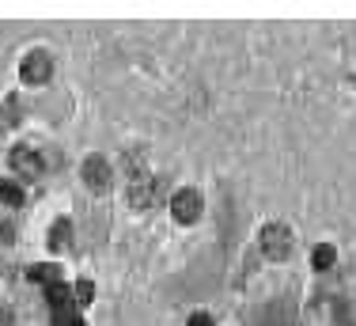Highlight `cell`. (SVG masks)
I'll return each mask as SVG.
<instances>
[{
  "instance_id": "obj_1",
  "label": "cell",
  "mask_w": 356,
  "mask_h": 326,
  "mask_svg": "<svg viewBox=\"0 0 356 326\" xmlns=\"http://www.w3.org/2000/svg\"><path fill=\"white\" fill-rule=\"evenodd\" d=\"M258 243H262V254H266V258H288L292 254V231L284 228V224H266Z\"/></svg>"
},
{
  "instance_id": "obj_2",
  "label": "cell",
  "mask_w": 356,
  "mask_h": 326,
  "mask_svg": "<svg viewBox=\"0 0 356 326\" xmlns=\"http://www.w3.org/2000/svg\"><path fill=\"white\" fill-rule=\"evenodd\" d=\"M170 212H175L178 224H194L197 216H201V194L197 190H178V194H170Z\"/></svg>"
},
{
  "instance_id": "obj_3",
  "label": "cell",
  "mask_w": 356,
  "mask_h": 326,
  "mask_svg": "<svg viewBox=\"0 0 356 326\" xmlns=\"http://www.w3.org/2000/svg\"><path fill=\"white\" fill-rule=\"evenodd\" d=\"M19 76H23V84H46L49 76H53V61H49V53H42V49L27 53V58L19 61Z\"/></svg>"
},
{
  "instance_id": "obj_4",
  "label": "cell",
  "mask_w": 356,
  "mask_h": 326,
  "mask_svg": "<svg viewBox=\"0 0 356 326\" xmlns=\"http://www.w3.org/2000/svg\"><path fill=\"white\" fill-rule=\"evenodd\" d=\"M84 179H88L91 190H106L110 186V163H106L103 155H88V160H84Z\"/></svg>"
},
{
  "instance_id": "obj_5",
  "label": "cell",
  "mask_w": 356,
  "mask_h": 326,
  "mask_svg": "<svg viewBox=\"0 0 356 326\" xmlns=\"http://www.w3.org/2000/svg\"><path fill=\"white\" fill-rule=\"evenodd\" d=\"M73 300H76V292H73L68 285H61V281L46 288V303L53 308V315H61V311H76V308H73Z\"/></svg>"
},
{
  "instance_id": "obj_6",
  "label": "cell",
  "mask_w": 356,
  "mask_h": 326,
  "mask_svg": "<svg viewBox=\"0 0 356 326\" xmlns=\"http://www.w3.org/2000/svg\"><path fill=\"white\" fill-rule=\"evenodd\" d=\"M8 160H12V167H16L19 175H27V179H34V175L42 171V160L31 152V148H12Z\"/></svg>"
},
{
  "instance_id": "obj_7",
  "label": "cell",
  "mask_w": 356,
  "mask_h": 326,
  "mask_svg": "<svg viewBox=\"0 0 356 326\" xmlns=\"http://www.w3.org/2000/svg\"><path fill=\"white\" fill-rule=\"evenodd\" d=\"M163 194V179H152V182H137V186L129 190V201L140 205V209H148V205L155 201V197Z\"/></svg>"
},
{
  "instance_id": "obj_8",
  "label": "cell",
  "mask_w": 356,
  "mask_h": 326,
  "mask_svg": "<svg viewBox=\"0 0 356 326\" xmlns=\"http://www.w3.org/2000/svg\"><path fill=\"white\" fill-rule=\"evenodd\" d=\"M68 231H73V228H68V221H57L53 228H49V251H65V247H68Z\"/></svg>"
},
{
  "instance_id": "obj_9",
  "label": "cell",
  "mask_w": 356,
  "mask_h": 326,
  "mask_svg": "<svg viewBox=\"0 0 356 326\" xmlns=\"http://www.w3.org/2000/svg\"><path fill=\"white\" fill-rule=\"evenodd\" d=\"M57 273H61V269H57V266H31V269H27V277H31V281H38V285H57Z\"/></svg>"
},
{
  "instance_id": "obj_10",
  "label": "cell",
  "mask_w": 356,
  "mask_h": 326,
  "mask_svg": "<svg viewBox=\"0 0 356 326\" xmlns=\"http://www.w3.org/2000/svg\"><path fill=\"white\" fill-rule=\"evenodd\" d=\"M0 197H4L12 209H19V205L27 201V194H23V186H19V182H0Z\"/></svg>"
},
{
  "instance_id": "obj_11",
  "label": "cell",
  "mask_w": 356,
  "mask_h": 326,
  "mask_svg": "<svg viewBox=\"0 0 356 326\" xmlns=\"http://www.w3.org/2000/svg\"><path fill=\"white\" fill-rule=\"evenodd\" d=\"M311 262H315V269H330V266H333V247H330V243L315 247V254H311Z\"/></svg>"
},
{
  "instance_id": "obj_12",
  "label": "cell",
  "mask_w": 356,
  "mask_h": 326,
  "mask_svg": "<svg viewBox=\"0 0 356 326\" xmlns=\"http://www.w3.org/2000/svg\"><path fill=\"white\" fill-rule=\"evenodd\" d=\"M53 326H84V318L76 311H61V315H53Z\"/></svg>"
},
{
  "instance_id": "obj_13",
  "label": "cell",
  "mask_w": 356,
  "mask_h": 326,
  "mask_svg": "<svg viewBox=\"0 0 356 326\" xmlns=\"http://www.w3.org/2000/svg\"><path fill=\"white\" fill-rule=\"evenodd\" d=\"M73 292H76V300H80V303H91V296H95V285H91V281H80Z\"/></svg>"
},
{
  "instance_id": "obj_14",
  "label": "cell",
  "mask_w": 356,
  "mask_h": 326,
  "mask_svg": "<svg viewBox=\"0 0 356 326\" xmlns=\"http://www.w3.org/2000/svg\"><path fill=\"white\" fill-rule=\"evenodd\" d=\"M186 326H212V315H205V311H197V315H190Z\"/></svg>"
},
{
  "instance_id": "obj_15",
  "label": "cell",
  "mask_w": 356,
  "mask_h": 326,
  "mask_svg": "<svg viewBox=\"0 0 356 326\" xmlns=\"http://www.w3.org/2000/svg\"><path fill=\"white\" fill-rule=\"evenodd\" d=\"M4 125H16V99H8V106H4Z\"/></svg>"
}]
</instances>
